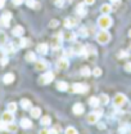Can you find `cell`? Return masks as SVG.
<instances>
[{
	"instance_id": "cell-1",
	"label": "cell",
	"mask_w": 131,
	"mask_h": 134,
	"mask_svg": "<svg viewBox=\"0 0 131 134\" xmlns=\"http://www.w3.org/2000/svg\"><path fill=\"white\" fill-rule=\"evenodd\" d=\"M112 18L108 16V14H103L102 17L98 18V26L102 29V30H107L112 26Z\"/></svg>"
},
{
	"instance_id": "cell-2",
	"label": "cell",
	"mask_w": 131,
	"mask_h": 134,
	"mask_svg": "<svg viewBox=\"0 0 131 134\" xmlns=\"http://www.w3.org/2000/svg\"><path fill=\"white\" fill-rule=\"evenodd\" d=\"M109 40H111V34L108 32V31H105V30H102V31H99L97 34V41H98L99 44H107V43H109Z\"/></svg>"
},
{
	"instance_id": "cell-3",
	"label": "cell",
	"mask_w": 131,
	"mask_h": 134,
	"mask_svg": "<svg viewBox=\"0 0 131 134\" xmlns=\"http://www.w3.org/2000/svg\"><path fill=\"white\" fill-rule=\"evenodd\" d=\"M82 55L86 57V58H95L97 57V49L93 45H85Z\"/></svg>"
},
{
	"instance_id": "cell-4",
	"label": "cell",
	"mask_w": 131,
	"mask_h": 134,
	"mask_svg": "<svg viewBox=\"0 0 131 134\" xmlns=\"http://www.w3.org/2000/svg\"><path fill=\"white\" fill-rule=\"evenodd\" d=\"M53 80H54V74L53 72H45V74H43L39 77V83L43 84V85H46V84L51 83Z\"/></svg>"
},
{
	"instance_id": "cell-5",
	"label": "cell",
	"mask_w": 131,
	"mask_h": 134,
	"mask_svg": "<svg viewBox=\"0 0 131 134\" xmlns=\"http://www.w3.org/2000/svg\"><path fill=\"white\" fill-rule=\"evenodd\" d=\"M126 102H127L126 96H125V94H121V93L116 94L115 98H113V104H115L116 107H122Z\"/></svg>"
},
{
	"instance_id": "cell-6",
	"label": "cell",
	"mask_w": 131,
	"mask_h": 134,
	"mask_svg": "<svg viewBox=\"0 0 131 134\" xmlns=\"http://www.w3.org/2000/svg\"><path fill=\"white\" fill-rule=\"evenodd\" d=\"M102 116V112L100 111H94V112H90L87 117H86V121L89 122V124H97L98 122V120L100 119Z\"/></svg>"
},
{
	"instance_id": "cell-7",
	"label": "cell",
	"mask_w": 131,
	"mask_h": 134,
	"mask_svg": "<svg viewBox=\"0 0 131 134\" xmlns=\"http://www.w3.org/2000/svg\"><path fill=\"white\" fill-rule=\"evenodd\" d=\"M72 90L75 92V93H86L87 90H89V86L86 85V84H82V83H76L72 85Z\"/></svg>"
},
{
	"instance_id": "cell-8",
	"label": "cell",
	"mask_w": 131,
	"mask_h": 134,
	"mask_svg": "<svg viewBox=\"0 0 131 134\" xmlns=\"http://www.w3.org/2000/svg\"><path fill=\"white\" fill-rule=\"evenodd\" d=\"M10 18H12V13L10 12H4L3 16L0 17V25L3 27H8L10 25Z\"/></svg>"
},
{
	"instance_id": "cell-9",
	"label": "cell",
	"mask_w": 131,
	"mask_h": 134,
	"mask_svg": "<svg viewBox=\"0 0 131 134\" xmlns=\"http://www.w3.org/2000/svg\"><path fill=\"white\" fill-rule=\"evenodd\" d=\"M62 39H63V35L62 34H57L54 37H53V41H51V47L54 49H58L62 47Z\"/></svg>"
},
{
	"instance_id": "cell-10",
	"label": "cell",
	"mask_w": 131,
	"mask_h": 134,
	"mask_svg": "<svg viewBox=\"0 0 131 134\" xmlns=\"http://www.w3.org/2000/svg\"><path fill=\"white\" fill-rule=\"evenodd\" d=\"M72 52H73V54L82 55V53H84V45L80 44V43H73V45H72Z\"/></svg>"
},
{
	"instance_id": "cell-11",
	"label": "cell",
	"mask_w": 131,
	"mask_h": 134,
	"mask_svg": "<svg viewBox=\"0 0 131 134\" xmlns=\"http://www.w3.org/2000/svg\"><path fill=\"white\" fill-rule=\"evenodd\" d=\"M57 67H58L59 70H67V68L69 67V62H68V59H67V58H61V59H58V62H57Z\"/></svg>"
},
{
	"instance_id": "cell-12",
	"label": "cell",
	"mask_w": 131,
	"mask_h": 134,
	"mask_svg": "<svg viewBox=\"0 0 131 134\" xmlns=\"http://www.w3.org/2000/svg\"><path fill=\"white\" fill-rule=\"evenodd\" d=\"M1 120H3V121H5L7 124H10V122H13V121H14L13 112H10V111H7V112H4V114H3V117H1Z\"/></svg>"
},
{
	"instance_id": "cell-13",
	"label": "cell",
	"mask_w": 131,
	"mask_h": 134,
	"mask_svg": "<svg viewBox=\"0 0 131 134\" xmlns=\"http://www.w3.org/2000/svg\"><path fill=\"white\" fill-rule=\"evenodd\" d=\"M3 52L5 53V54H13L16 50H14V45L12 44V43H5L4 45H3Z\"/></svg>"
},
{
	"instance_id": "cell-14",
	"label": "cell",
	"mask_w": 131,
	"mask_h": 134,
	"mask_svg": "<svg viewBox=\"0 0 131 134\" xmlns=\"http://www.w3.org/2000/svg\"><path fill=\"white\" fill-rule=\"evenodd\" d=\"M35 67H36V70H37V71H44V70H46L48 63H46V61H44V59L35 61Z\"/></svg>"
},
{
	"instance_id": "cell-15",
	"label": "cell",
	"mask_w": 131,
	"mask_h": 134,
	"mask_svg": "<svg viewBox=\"0 0 131 134\" xmlns=\"http://www.w3.org/2000/svg\"><path fill=\"white\" fill-rule=\"evenodd\" d=\"M84 106H82V103H75L73 104V107H72V111H73V114L75 115H81L82 112H84Z\"/></svg>"
},
{
	"instance_id": "cell-16",
	"label": "cell",
	"mask_w": 131,
	"mask_h": 134,
	"mask_svg": "<svg viewBox=\"0 0 131 134\" xmlns=\"http://www.w3.org/2000/svg\"><path fill=\"white\" fill-rule=\"evenodd\" d=\"M48 49H49L48 44L43 43V44H39V45H37V48H36V52H37V53H40V54H43V55H45V54L48 53Z\"/></svg>"
},
{
	"instance_id": "cell-17",
	"label": "cell",
	"mask_w": 131,
	"mask_h": 134,
	"mask_svg": "<svg viewBox=\"0 0 131 134\" xmlns=\"http://www.w3.org/2000/svg\"><path fill=\"white\" fill-rule=\"evenodd\" d=\"M76 25H77V21H76L75 18H66L64 26L67 27V29H73Z\"/></svg>"
},
{
	"instance_id": "cell-18",
	"label": "cell",
	"mask_w": 131,
	"mask_h": 134,
	"mask_svg": "<svg viewBox=\"0 0 131 134\" xmlns=\"http://www.w3.org/2000/svg\"><path fill=\"white\" fill-rule=\"evenodd\" d=\"M32 126V122H31V120L30 119H22L21 120V128H23V129H30Z\"/></svg>"
},
{
	"instance_id": "cell-19",
	"label": "cell",
	"mask_w": 131,
	"mask_h": 134,
	"mask_svg": "<svg viewBox=\"0 0 131 134\" xmlns=\"http://www.w3.org/2000/svg\"><path fill=\"white\" fill-rule=\"evenodd\" d=\"M76 36H77V35L73 32V31H67L63 37L66 39V41H75V40H76Z\"/></svg>"
},
{
	"instance_id": "cell-20",
	"label": "cell",
	"mask_w": 131,
	"mask_h": 134,
	"mask_svg": "<svg viewBox=\"0 0 131 134\" xmlns=\"http://www.w3.org/2000/svg\"><path fill=\"white\" fill-rule=\"evenodd\" d=\"M76 13L79 14L80 17H85L86 16V8H85V5H82V4H79L77 5V8H76Z\"/></svg>"
},
{
	"instance_id": "cell-21",
	"label": "cell",
	"mask_w": 131,
	"mask_h": 134,
	"mask_svg": "<svg viewBox=\"0 0 131 134\" xmlns=\"http://www.w3.org/2000/svg\"><path fill=\"white\" fill-rule=\"evenodd\" d=\"M26 5L31 9H39L40 8V4L36 0H26Z\"/></svg>"
},
{
	"instance_id": "cell-22",
	"label": "cell",
	"mask_w": 131,
	"mask_h": 134,
	"mask_svg": "<svg viewBox=\"0 0 131 134\" xmlns=\"http://www.w3.org/2000/svg\"><path fill=\"white\" fill-rule=\"evenodd\" d=\"M100 12H102L103 14H109V13L112 12L111 4H103V5L100 7Z\"/></svg>"
},
{
	"instance_id": "cell-23",
	"label": "cell",
	"mask_w": 131,
	"mask_h": 134,
	"mask_svg": "<svg viewBox=\"0 0 131 134\" xmlns=\"http://www.w3.org/2000/svg\"><path fill=\"white\" fill-rule=\"evenodd\" d=\"M21 107L23 108V110H31L32 108V104H31V100L28 99H22L21 100Z\"/></svg>"
},
{
	"instance_id": "cell-24",
	"label": "cell",
	"mask_w": 131,
	"mask_h": 134,
	"mask_svg": "<svg viewBox=\"0 0 131 134\" xmlns=\"http://www.w3.org/2000/svg\"><path fill=\"white\" fill-rule=\"evenodd\" d=\"M3 81H4V84H12L14 81V75H13V74H7V75H4Z\"/></svg>"
},
{
	"instance_id": "cell-25",
	"label": "cell",
	"mask_w": 131,
	"mask_h": 134,
	"mask_svg": "<svg viewBox=\"0 0 131 134\" xmlns=\"http://www.w3.org/2000/svg\"><path fill=\"white\" fill-rule=\"evenodd\" d=\"M25 32V30H23V27L22 26H16L14 29H13V35L14 36H18V37H21L22 35Z\"/></svg>"
},
{
	"instance_id": "cell-26",
	"label": "cell",
	"mask_w": 131,
	"mask_h": 134,
	"mask_svg": "<svg viewBox=\"0 0 131 134\" xmlns=\"http://www.w3.org/2000/svg\"><path fill=\"white\" fill-rule=\"evenodd\" d=\"M30 111H31V116L35 117V119H39L40 115H41V110L39 107H32Z\"/></svg>"
},
{
	"instance_id": "cell-27",
	"label": "cell",
	"mask_w": 131,
	"mask_h": 134,
	"mask_svg": "<svg viewBox=\"0 0 131 134\" xmlns=\"http://www.w3.org/2000/svg\"><path fill=\"white\" fill-rule=\"evenodd\" d=\"M57 89L61 92H66L68 89V84L66 81H59V83H57Z\"/></svg>"
},
{
	"instance_id": "cell-28",
	"label": "cell",
	"mask_w": 131,
	"mask_h": 134,
	"mask_svg": "<svg viewBox=\"0 0 131 134\" xmlns=\"http://www.w3.org/2000/svg\"><path fill=\"white\" fill-rule=\"evenodd\" d=\"M99 102H100L102 104H108V103H109V97H108L107 94H100V96H99Z\"/></svg>"
},
{
	"instance_id": "cell-29",
	"label": "cell",
	"mask_w": 131,
	"mask_h": 134,
	"mask_svg": "<svg viewBox=\"0 0 131 134\" xmlns=\"http://www.w3.org/2000/svg\"><path fill=\"white\" fill-rule=\"evenodd\" d=\"M89 104H90L91 107H98L99 104H100L99 98H97V97H91V98L89 99Z\"/></svg>"
},
{
	"instance_id": "cell-30",
	"label": "cell",
	"mask_w": 131,
	"mask_h": 134,
	"mask_svg": "<svg viewBox=\"0 0 131 134\" xmlns=\"http://www.w3.org/2000/svg\"><path fill=\"white\" fill-rule=\"evenodd\" d=\"M26 61H27V62H35V61H36V55H35V53L28 52V53L26 54Z\"/></svg>"
},
{
	"instance_id": "cell-31",
	"label": "cell",
	"mask_w": 131,
	"mask_h": 134,
	"mask_svg": "<svg viewBox=\"0 0 131 134\" xmlns=\"http://www.w3.org/2000/svg\"><path fill=\"white\" fill-rule=\"evenodd\" d=\"M28 44H30V41H28V39H26V37H22V39L19 40V43H18L19 48H25V47H27Z\"/></svg>"
},
{
	"instance_id": "cell-32",
	"label": "cell",
	"mask_w": 131,
	"mask_h": 134,
	"mask_svg": "<svg viewBox=\"0 0 131 134\" xmlns=\"http://www.w3.org/2000/svg\"><path fill=\"white\" fill-rule=\"evenodd\" d=\"M40 124H43V125H49V124H51V119H50L49 116H43L41 117V120H40Z\"/></svg>"
},
{
	"instance_id": "cell-33",
	"label": "cell",
	"mask_w": 131,
	"mask_h": 134,
	"mask_svg": "<svg viewBox=\"0 0 131 134\" xmlns=\"http://www.w3.org/2000/svg\"><path fill=\"white\" fill-rule=\"evenodd\" d=\"M81 75L82 76H90V75H91V70H90L87 66L82 67L81 68Z\"/></svg>"
},
{
	"instance_id": "cell-34",
	"label": "cell",
	"mask_w": 131,
	"mask_h": 134,
	"mask_svg": "<svg viewBox=\"0 0 131 134\" xmlns=\"http://www.w3.org/2000/svg\"><path fill=\"white\" fill-rule=\"evenodd\" d=\"M122 120L125 121V124H131V114L130 112H126L122 115Z\"/></svg>"
},
{
	"instance_id": "cell-35",
	"label": "cell",
	"mask_w": 131,
	"mask_h": 134,
	"mask_svg": "<svg viewBox=\"0 0 131 134\" xmlns=\"http://www.w3.org/2000/svg\"><path fill=\"white\" fill-rule=\"evenodd\" d=\"M17 125H14L13 122H10V124H7V130L8 132H12V133H16L17 132Z\"/></svg>"
},
{
	"instance_id": "cell-36",
	"label": "cell",
	"mask_w": 131,
	"mask_h": 134,
	"mask_svg": "<svg viewBox=\"0 0 131 134\" xmlns=\"http://www.w3.org/2000/svg\"><path fill=\"white\" fill-rule=\"evenodd\" d=\"M79 35H80L81 37H86V36L89 35V32H87V29H86V27H81V29L79 30Z\"/></svg>"
},
{
	"instance_id": "cell-37",
	"label": "cell",
	"mask_w": 131,
	"mask_h": 134,
	"mask_svg": "<svg viewBox=\"0 0 131 134\" xmlns=\"http://www.w3.org/2000/svg\"><path fill=\"white\" fill-rule=\"evenodd\" d=\"M5 43H7V35L5 32L0 31V45H4Z\"/></svg>"
},
{
	"instance_id": "cell-38",
	"label": "cell",
	"mask_w": 131,
	"mask_h": 134,
	"mask_svg": "<svg viewBox=\"0 0 131 134\" xmlns=\"http://www.w3.org/2000/svg\"><path fill=\"white\" fill-rule=\"evenodd\" d=\"M8 111H10V112H16L17 111V104L14 102H10L8 104Z\"/></svg>"
},
{
	"instance_id": "cell-39",
	"label": "cell",
	"mask_w": 131,
	"mask_h": 134,
	"mask_svg": "<svg viewBox=\"0 0 131 134\" xmlns=\"http://www.w3.org/2000/svg\"><path fill=\"white\" fill-rule=\"evenodd\" d=\"M66 134H77V130H76V128H73V126H68V128L66 129Z\"/></svg>"
},
{
	"instance_id": "cell-40",
	"label": "cell",
	"mask_w": 131,
	"mask_h": 134,
	"mask_svg": "<svg viewBox=\"0 0 131 134\" xmlns=\"http://www.w3.org/2000/svg\"><path fill=\"white\" fill-rule=\"evenodd\" d=\"M93 75H94V76H97V77H99V76L102 75V70H100L99 67H95V68L93 70Z\"/></svg>"
},
{
	"instance_id": "cell-41",
	"label": "cell",
	"mask_w": 131,
	"mask_h": 134,
	"mask_svg": "<svg viewBox=\"0 0 131 134\" xmlns=\"http://www.w3.org/2000/svg\"><path fill=\"white\" fill-rule=\"evenodd\" d=\"M58 25H59V21H57V19H51V21H50V23H49V26L51 27V29L57 27Z\"/></svg>"
},
{
	"instance_id": "cell-42",
	"label": "cell",
	"mask_w": 131,
	"mask_h": 134,
	"mask_svg": "<svg viewBox=\"0 0 131 134\" xmlns=\"http://www.w3.org/2000/svg\"><path fill=\"white\" fill-rule=\"evenodd\" d=\"M0 130H7V122L5 121H0Z\"/></svg>"
},
{
	"instance_id": "cell-43",
	"label": "cell",
	"mask_w": 131,
	"mask_h": 134,
	"mask_svg": "<svg viewBox=\"0 0 131 134\" xmlns=\"http://www.w3.org/2000/svg\"><path fill=\"white\" fill-rule=\"evenodd\" d=\"M64 55H66V57H72V55H73V52H72V49L64 50Z\"/></svg>"
},
{
	"instance_id": "cell-44",
	"label": "cell",
	"mask_w": 131,
	"mask_h": 134,
	"mask_svg": "<svg viewBox=\"0 0 131 134\" xmlns=\"http://www.w3.org/2000/svg\"><path fill=\"white\" fill-rule=\"evenodd\" d=\"M125 71L131 74V62H127V63L125 65Z\"/></svg>"
},
{
	"instance_id": "cell-45",
	"label": "cell",
	"mask_w": 131,
	"mask_h": 134,
	"mask_svg": "<svg viewBox=\"0 0 131 134\" xmlns=\"http://www.w3.org/2000/svg\"><path fill=\"white\" fill-rule=\"evenodd\" d=\"M118 57H120V58H123V57H129V53H127V52H125V50H122V52H121V53L118 54Z\"/></svg>"
},
{
	"instance_id": "cell-46",
	"label": "cell",
	"mask_w": 131,
	"mask_h": 134,
	"mask_svg": "<svg viewBox=\"0 0 131 134\" xmlns=\"http://www.w3.org/2000/svg\"><path fill=\"white\" fill-rule=\"evenodd\" d=\"M0 63H1V66H5V65L8 63V58H7V57L1 58V59H0Z\"/></svg>"
},
{
	"instance_id": "cell-47",
	"label": "cell",
	"mask_w": 131,
	"mask_h": 134,
	"mask_svg": "<svg viewBox=\"0 0 131 134\" xmlns=\"http://www.w3.org/2000/svg\"><path fill=\"white\" fill-rule=\"evenodd\" d=\"M12 1H13V4H14V5H21L25 0H12Z\"/></svg>"
},
{
	"instance_id": "cell-48",
	"label": "cell",
	"mask_w": 131,
	"mask_h": 134,
	"mask_svg": "<svg viewBox=\"0 0 131 134\" xmlns=\"http://www.w3.org/2000/svg\"><path fill=\"white\" fill-rule=\"evenodd\" d=\"M95 3V0H85V4L86 5H93Z\"/></svg>"
},
{
	"instance_id": "cell-49",
	"label": "cell",
	"mask_w": 131,
	"mask_h": 134,
	"mask_svg": "<svg viewBox=\"0 0 131 134\" xmlns=\"http://www.w3.org/2000/svg\"><path fill=\"white\" fill-rule=\"evenodd\" d=\"M40 134H49V129H43L40 132Z\"/></svg>"
},
{
	"instance_id": "cell-50",
	"label": "cell",
	"mask_w": 131,
	"mask_h": 134,
	"mask_svg": "<svg viewBox=\"0 0 131 134\" xmlns=\"http://www.w3.org/2000/svg\"><path fill=\"white\" fill-rule=\"evenodd\" d=\"M49 134H58V132H57V129H50Z\"/></svg>"
},
{
	"instance_id": "cell-51",
	"label": "cell",
	"mask_w": 131,
	"mask_h": 134,
	"mask_svg": "<svg viewBox=\"0 0 131 134\" xmlns=\"http://www.w3.org/2000/svg\"><path fill=\"white\" fill-rule=\"evenodd\" d=\"M4 4H5V0H0V8H3Z\"/></svg>"
},
{
	"instance_id": "cell-52",
	"label": "cell",
	"mask_w": 131,
	"mask_h": 134,
	"mask_svg": "<svg viewBox=\"0 0 131 134\" xmlns=\"http://www.w3.org/2000/svg\"><path fill=\"white\" fill-rule=\"evenodd\" d=\"M120 1L121 0H111V3H113V4H120Z\"/></svg>"
},
{
	"instance_id": "cell-53",
	"label": "cell",
	"mask_w": 131,
	"mask_h": 134,
	"mask_svg": "<svg viewBox=\"0 0 131 134\" xmlns=\"http://www.w3.org/2000/svg\"><path fill=\"white\" fill-rule=\"evenodd\" d=\"M98 126L100 128V129H104V128H105V125H104V124H99Z\"/></svg>"
},
{
	"instance_id": "cell-54",
	"label": "cell",
	"mask_w": 131,
	"mask_h": 134,
	"mask_svg": "<svg viewBox=\"0 0 131 134\" xmlns=\"http://www.w3.org/2000/svg\"><path fill=\"white\" fill-rule=\"evenodd\" d=\"M125 134H131V128H129V129L125 132Z\"/></svg>"
},
{
	"instance_id": "cell-55",
	"label": "cell",
	"mask_w": 131,
	"mask_h": 134,
	"mask_svg": "<svg viewBox=\"0 0 131 134\" xmlns=\"http://www.w3.org/2000/svg\"><path fill=\"white\" fill-rule=\"evenodd\" d=\"M129 36H130V37H131V30H130V31H129Z\"/></svg>"
},
{
	"instance_id": "cell-56",
	"label": "cell",
	"mask_w": 131,
	"mask_h": 134,
	"mask_svg": "<svg viewBox=\"0 0 131 134\" xmlns=\"http://www.w3.org/2000/svg\"><path fill=\"white\" fill-rule=\"evenodd\" d=\"M130 49H131V45H130Z\"/></svg>"
}]
</instances>
